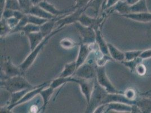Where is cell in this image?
I'll list each match as a JSON object with an SVG mask.
<instances>
[{"mask_svg":"<svg viewBox=\"0 0 151 113\" xmlns=\"http://www.w3.org/2000/svg\"><path fill=\"white\" fill-rule=\"evenodd\" d=\"M1 86L5 88L10 93L27 88L33 89L36 87H33L22 75L15 76L4 79H2V80H1Z\"/></svg>","mask_w":151,"mask_h":113,"instance_id":"1","label":"cell"},{"mask_svg":"<svg viewBox=\"0 0 151 113\" xmlns=\"http://www.w3.org/2000/svg\"><path fill=\"white\" fill-rule=\"evenodd\" d=\"M63 28H57V29L54 30L49 35L45 37L44 39L42 40V41L39 44L35 49L32 50L31 53L25 58V60L19 65L20 69L22 70L23 72L29 69L31 67V66H32V64L34 63L40 51L43 49L45 45L47 44L49 39L52 38L54 35L57 34V33L63 30Z\"/></svg>","mask_w":151,"mask_h":113,"instance_id":"2","label":"cell"},{"mask_svg":"<svg viewBox=\"0 0 151 113\" xmlns=\"http://www.w3.org/2000/svg\"><path fill=\"white\" fill-rule=\"evenodd\" d=\"M107 93L108 92L101 86L95 78L94 87L91 96L90 100L88 104V107L86 110V113H94L97 107L102 105L103 101Z\"/></svg>","mask_w":151,"mask_h":113,"instance_id":"3","label":"cell"},{"mask_svg":"<svg viewBox=\"0 0 151 113\" xmlns=\"http://www.w3.org/2000/svg\"><path fill=\"white\" fill-rule=\"evenodd\" d=\"M96 80L101 87L104 88L108 93H124L118 91L108 78L105 66L99 67L96 66Z\"/></svg>","mask_w":151,"mask_h":113,"instance_id":"4","label":"cell"},{"mask_svg":"<svg viewBox=\"0 0 151 113\" xmlns=\"http://www.w3.org/2000/svg\"><path fill=\"white\" fill-rule=\"evenodd\" d=\"M75 25L82 37L83 44L90 45L96 43V32L93 28L82 25L78 22Z\"/></svg>","mask_w":151,"mask_h":113,"instance_id":"5","label":"cell"},{"mask_svg":"<svg viewBox=\"0 0 151 113\" xmlns=\"http://www.w3.org/2000/svg\"><path fill=\"white\" fill-rule=\"evenodd\" d=\"M86 10V7L78 9L75 10L73 13H70L68 15H66L65 17L58 19L56 22V25H58L57 28H63L65 25L77 22L80 16L85 13Z\"/></svg>","mask_w":151,"mask_h":113,"instance_id":"6","label":"cell"},{"mask_svg":"<svg viewBox=\"0 0 151 113\" xmlns=\"http://www.w3.org/2000/svg\"><path fill=\"white\" fill-rule=\"evenodd\" d=\"M95 79H84L81 78H76V82L78 84L82 94L85 96L88 104L89 103L91 96L94 87Z\"/></svg>","mask_w":151,"mask_h":113,"instance_id":"7","label":"cell"},{"mask_svg":"<svg viewBox=\"0 0 151 113\" xmlns=\"http://www.w3.org/2000/svg\"><path fill=\"white\" fill-rule=\"evenodd\" d=\"M104 20V17H92L88 16L85 13H83L78 19V22L82 25L92 28L95 31L99 30L102 22Z\"/></svg>","mask_w":151,"mask_h":113,"instance_id":"8","label":"cell"},{"mask_svg":"<svg viewBox=\"0 0 151 113\" xmlns=\"http://www.w3.org/2000/svg\"><path fill=\"white\" fill-rule=\"evenodd\" d=\"M38 5L43 8L48 13H50L51 14L55 16V17L58 16H62L63 15L69 14L75 10L73 8L65 10H59L54 5L47 2L46 0H43Z\"/></svg>","mask_w":151,"mask_h":113,"instance_id":"9","label":"cell"},{"mask_svg":"<svg viewBox=\"0 0 151 113\" xmlns=\"http://www.w3.org/2000/svg\"><path fill=\"white\" fill-rule=\"evenodd\" d=\"M50 83V82L44 83L43 84H40L38 86H36L35 88L30 90L29 91H28L23 96V97L20 100L18 101L17 104H15L14 105H13V107H12V109H13L14 107L18 106L19 105H21L22 104H24L25 102H28V101L32 100L34 97H35L36 96H37L38 94H40V92L44 88H45L46 87H47L48 85H49Z\"/></svg>","mask_w":151,"mask_h":113,"instance_id":"10","label":"cell"},{"mask_svg":"<svg viewBox=\"0 0 151 113\" xmlns=\"http://www.w3.org/2000/svg\"><path fill=\"white\" fill-rule=\"evenodd\" d=\"M111 110L121 113H132V105L115 102L106 104L104 113H108Z\"/></svg>","mask_w":151,"mask_h":113,"instance_id":"11","label":"cell"},{"mask_svg":"<svg viewBox=\"0 0 151 113\" xmlns=\"http://www.w3.org/2000/svg\"><path fill=\"white\" fill-rule=\"evenodd\" d=\"M2 71L4 72L6 78H12L17 75H22L23 72L19 67H17L13 64L11 60H8L4 63Z\"/></svg>","mask_w":151,"mask_h":113,"instance_id":"12","label":"cell"},{"mask_svg":"<svg viewBox=\"0 0 151 113\" xmlns=\"http://www.w3.org/2000/svg\"><path fill=\"white\" fill-rule=\"evenodd\" d=\"M122 16L127 19H131L138 22L148 23L151 22V13L150 12L142 13H130L122 15Z\"/></svg>","mask_w":151,"mask_h":113,"instance_id":"13","label":"cell"},{"mask_svg":"<svg viewBox=\"0 0 151 113\" xmlns=\"http://www.w3.org/2000/svg\"><path fill=\"white\" fill-rule=\"evenodd\" d=\"M26 14H31L42 18L49 20L56 18L55 16L52 15L50 13H48L47 11H46L45 9L40 7L39 5L32 6L31 8L29 9V10Z\"/></svg>","mask_w":151,"mask_h":113,"instance_id":"14","label":"cell"},{"mask_svg":"<svg viewBox=\"0 0 151 113\" xmlns=\"http://www.w3.org/2000/svg\"><path fill=\"white\" fill-rule=\"evenodd\" d=\"M28 38L30 44V49L33 50L40 44L45 38L40 31L32 32L26 35Z\"/></svg>","mask_w":151,"mask_h":113,"instance_id":"15","label":"cell"},{"mask_svg":"<svg viewBox=\"0 0 151 113\" xmlns=\"http://www.w3.org/2000/svg\"><path fill=\"white\" fill-rule=\"evenodd\" d=\"M107 45L108 48L109 54L110 56H111V58L113 59V60L121 62L125 60V52H123L119 50L115 46H114L113 44H111L109 43H107Z\"/></svg>","mask_w":151,"mask_h":113,"instance_id":"16","label":"cell"},{"mask_svg":"<svg viewBox=\"0 0 151 113\" xmlns=\"http://www.w3.org/2000/svg\"><path fill=\"white\" fill-rule=\"evenodd\" d=\"M141 111V113H151V97H140L137 99L136 104Z\"/></svg>","mask_w":151,"mask_h":113,"instance_id":"17","label":"cell"},{"mask_svg":"<svg viewBox=\"0 0 151 113\" xmlns=\"http://www.w3.org/2000/svg\"><path fill=\"white\" fill-rule=\"evenodd\" d=\"M96 43L98 45L99 49L104 55H109L107 43L101 35L100 30H96ZM110 56V55H109Z\"/></svg>","mask_w":151,"mask_h":113,"instance_id":"18","label":"cell"},{"mask_svg":"<svg viewBox=\"0 0 151 113\" xmlns=\"http://www.w3.org/2000/svg\"><path fill=\"white\" fill-rule=\"evenodd\" d=\"M31 89H32L27 88V89L21 90V91H18V92H16L13 93H11V95H12L11 100H10L9 105L6 107L7 110L8 111H10L12 110V107H13V105H14L15 104H17L18 101L20 100L23 97V96L28 91H29Z\"/></svg>","mask_w":151,"mask_h":113,"instance_id":"19","label":"cell"},{"mask_svg":"<svg viewBox=\"0 0 151 113\" xmlns=\"http://www.w3.org/2000/svg\"><path fill=\"white\" fill-rule=\"evenodd\" d=\"M58 19L54 18L50 19L40 26V32L43 34L45 37L49 35L54 31V28L56 25V22Z\"/></svg>","mask_w":151,"mask_h":113,"instance_id":"20","label":"cell"},{"mask_svg":"<svg viewBox=\"0 0 151 113\" xmlns=\"http://www.w3.org/2000/svg\"><path fill=\"white\" fill-rule=\"evenodd\" d=\"M109 9L112 11H116L122 15L130 13V5H129L126 2L121 1H119L114 7Z\"/></svg>","mask_w":151,"mask_h":113,"instance_id":"21","label":"cell"},{"mask_svg":"<svg viewBox=\"0 0 151 113\" xmlns=\"http://www.w3.org/2000/svg\"><path fill=\"white\" fill-rule=\"evenodd\" d=\"M76 78H73L72 76L67 77V78H64V77H59L57 78V79H54L50 83L49 86L51 87L54 88V89L59 88V87L62 86L63 84H66L68 82H76Z\"/></svg>","mask_w":151,"mask_h":113,"instance_id":"22","label":"cell"},{"mask_svg":"<svg viewBox=\"0 0 151 113\" xmlns=\"http://www.w3.org/2000/svg\"><path fill=\"white\" fill-rule=\"evenodd\" d=\"M76 70H77L76 61H73L70 63H67L65 65L63 71L60 74L59 76L64 77V78L72 76L73 75L75 74Z\"/></svg>","mask_w":151,"mask_h":113,"instance_id":"23","label":"cell"},{"mask_svg":"<svg viewBox=\"0 0 151 113\" xmlns=\"http://www.w3.org/2000/svg\"><path fill=\"white\" fill-rule=\"evenodd\" d=\"M147 0H140L135 4L130 5V13L148 12Z\"/></svg>","mask_w":151,"mask_h":113,"instance_id":"24","label":"cell"},{"mask_svg":"<svg viewBox=\"0 0 151 113\" xmlns=\"http://www.w3.org/2000/svg\"><path fill=\"white\" fill-rule=\"evenodd\" d=\"M55 89L51 87L50 86H47L44 88L40 93V95L42 97L43 100V110H45L46 107L47 106L49 101L50 99L51 96L53 94Z\"/></svg>","mask_w":151,"mask_h":113,"instance_id":"25","label":"cell"},{"mask_svg":"<svg viewBox=\"0 0 151 113\" xmlns=\"http://www.w3.org/2000/svg\"><path fill=\"white\" fill-rule=\"evenodd\" d=\"M143 59L138 57L135 59L130 60V61H123L121 62V63L123 64L125 67H127L132 72H135V70L137 66L140 63H142Z\"/></svg>","mask_w":151,"mask_h":113,"instance_id":"26","label":"cell"},{"mask_svg":"<svg viewBox=\"0 0 151 113\" xmlns=\"http://www.w3.org/2000/svg\"><path fill=\"white\" fill-rule=\"evenodd\" d=\"M27 14L28 23L35 25L41 26L49 20V19L42 18L31 14Z\"/></svg>","mask_w":151,"mask_h":113,"instance_id":"27","label":"cell"},{"mask_svg":"<svg viewBox=\"0 0 151 113\" xmlns=\"http://www.w3.org/2000/svg\"><path fill=\"white\" fill-rule=\"evenodd\" d=\"M12 29L7 23L6 19L1 18V38L6 36L7 35L10 34Z\"/></svg>","mask_w":151,"mask_h":113,"instance_id":"28","label":"cell"},{"mask_svg":"<svg viewBox=\"0 0 151 113\" xmlns=\"http://www.w3.org/2000/svg\"><path fill=\"white\" fill-rule=\"evenodd\" d=\"M142 50H130V51H126L125 52V61H130L135 59L140 56Z\"/></svg>","mask_w":151,"mask_h":113,"instance_id":"29","label":"cell"},{"mask_svg":"<svg viewBox=\"0 0 151 113\" xmlns=\"http://www.w3.org/2000/svg\"><path fill=\"white\" fill-rule=\"evenodd\" d=\"M28 23V17H27V14H26L24 17L23 19L20 20L19 23L14 28H13V30H12L10 33H14L15 32L22 31V30L24 28V27Z\"/></svg>","mask_w":151,"mask_h":113,"instance_id":"30","label":"cell"},{"mask_svg":"<svg viewBox=\"0 0 151 113\" xmlns=\"http://www.w3.org/2000/svg\"><path fill=\"white\" fill-rule=\"evenodd\" d=\"M39 31H40V26L35 25L29 23L27 24L22 30V32H23L25 35L32 32Z\"/></svg>","mask_w":151,"mask_h":113,"instance_id":"31","label":"cell"},{"mask_svg":"<svg viewBox=\"0 0 151 113\" xmlns=\"http://www.w3.org/2000/svg\"><path fill=\"white\" fill-rule=\"evenodd\" d=\"M60 45L64 49H69L74 48L76 43L69 38H64L60 41Z\"/></svg>","mask_w":151,"mask_h":113,"instance_id":"32","label":"cell"},{"mask_svg":"<svg viewBox=\"0 0 151 113\" xmlns=\"http://www.w3.org/2000/svg\"><path fill=\"white\" fill-rule=\"evenodd\" d=\"M22 10L24 13H27L33 6L31 0H18Z\"/></svg>","mask_w":151,"mask_h":113,"instance_id":"33","label":"cell"},{"mask_svg":"<svg viewBox=\"0 0 151 113\" xmlns=\"http://www.w3.org/2000/svg\"><path fill=\"white\" fill-rule=\"evenodd\" d=\"M113 59L109 55L103 54L96 60V64L97 66H105L106 64L108 61H112Z\"/></svg>","mask_w":151,"mask_h":113,"instance_id":"34","label":"cell"},{"mask_svg":"<svg viewBox=\"0 0 151 113\" xmlns=\"http://www.w3.org/2000/svg\"><path fill=\"white\" fill-rule=\"evenodd\" d=\"M124 94L126 98L130 100L134 101L137 99V95L136 91L132 88H128L124 92Z\"/></svg>","mask_w":151,"mask_h":113,"instance_id":"35","label":"cell"},{"mask_svg":"<svg viewBox=\"0 0 151 113\" xmlns=\"http://www.w3.org/2000/svg\"><path fill=\"white\" fill-rule=\"evenodd\" d=\"M75 4L73 7L75 10L78 9H82L88 7L91 0H74Z\"/></svg>","mask_w":151,"mask_h":113,"instance_id":"36","label":"cell"},{"mask_svg":"<svg viewBox=\"0 0 151 113\" xmlns=\"http://www.w3.org/2000/svg\"><path fill=\"white\" fill-rule=\"evenodd\" d=\"M120 0H106L101 6V9L107 10L114 7Z\"/></svg>","mask_w":151,"mask_h":113,"instance_id":"37","label":"cell"},{"mask_svg":"<svg viewBox=\"0 0 151 113\" xmlns=\"http://www.w3.org/2000/svg\"><path fill=\"white\" fill-rule=\"evenodd\" d=\"M14 10L5 8L2 13V14L1 15V18L7 19L10 18L12 17H14Z\"/></svg>","mask_w":151,"mask_h":113,"instance_id":"38","label":"cell"},{"mask_svg":"<svg viewBox=\"0 0 151 113\" xmlns=\"http://www.w3.org/2000/svg\"><path fill=\"white\" fill-rule=\"evenodd\" d=\"M135 72L140 76H143L145 75L147 72V69L145 64L143 63H140L138 64L135 70Z\"/></svg>","mask_w":151,"mask_h":113,"instance_id":"39","label":"cell"},{"mask_svg":"<svg viewBox=\"0 0 151 113\" xmlns=\"http://www.w3.org/2000/svg\"><path fill=\"white\" fill-rule=\"evenodd\" d=\"M6 20L7 25L12 30H13V28H14L17 25L20 21V20L15 17H12L10 18L6 19Z\"/></svg>","mask_w":151,"mask_h":113,"instance_id":"40","label":"cell"},{"mask_svg":"<svg viewBox=\"0 0 151 113\" xmlns=\"http://www.w3.org/2000/svg\"><path fill=\"white\" fill-rule=\"evenodd\" d=\"M139 57L143 60L151 58V48L146 50H142Z\"/></svg>","mask_w":151,"mask_h":113,"instance_id":"41","label":"cell"},{"mask_svg":"<svg viewBox=\"0 0 151 113\" xmlns=\"http://www.w3.org/2000/svg\"><path fill=\"white\" fill-rule=\"evenodd\" d=\"M25 14H26L22 10H14V17H15L19 20H21L24 17Z\"/></svg>","mask_w":151,"mask_h":113,"instance_id":"42","label":"cell"},{"mask_svg":"<svg viewBox=\"0 0 151 113\" xmlns=\"http://www.w3.org/2000/svg\"><path fill=\"white\" fill-rule=\"evenodd\" d=\"M106 109V104L101 105L97 107L94 112V113H104Z\"/></svg>","mask_w":151,"mask_h":113,"instance_id":"43","label":"cell"},{"mask_svg":"<svg viewBox=\"0 0 151 113\" xmlns=\"http://www.w3.org/2000/svg\"><path fill=\"white\" fill-rule=\"evenodd\" d=\"M33 6L38 5L43 0H31Z\"/></svg>","mask_w":151,"mask_h":113,"instance_id":"44","label":"cell"},{"mask_svg":"<svg viewBox=\"0 0 151 113\" xmlns=\"http://www.w3.org/2000/svg\"><path fill=\"white\" fill-rule=\"evenodd\" d=\"M140 0H126V2L129 5H132L133 4H135L136 2H138Z\"/></svg>","mask_w":151,"mask_h":113,"instance_id":"45","label":"cell"},{"mask_svg":"<svg viewBox=\"0 0 151 113\" xmlns=\"http://www.w3.org/2000/svg\"><path fill=\"white\" fill-rule=\"evenodd\" d=\"M151 93V89L149 90V91H147V92H146L143 93H141L140 95H141V96H145V95H146V94H148V93Z\"/></svg>","mask_w":151,"mask_h":113,"instance_id":"46","label":"cell"},{"mask_svg":"<svg viewBox=\"0 0 151 113\" xmlns=\"http://www.w3.org/2000/svg\"><path fill=\"white\" fill-rule=\"evenodd\" d=\"M145 96H149V97H151V93H148V94H146V95H145Z\"/></svg>","mask_w":151,"mask_h":113,"instance_id":"47","label":"cell"},{"mask_svg":"<svg viewBox=\"0 0 151 113\" xmlns=\"http://www.w3.org/2000/svg\"><path fill=\"white\" fill-rule=\"evenodd\" d=\"M121 1H123V2H126V0H120Z\"/></svg>","mask_w":151,"mask_h":113,"instance_id":"48","label":"cell"}]
</instances>
